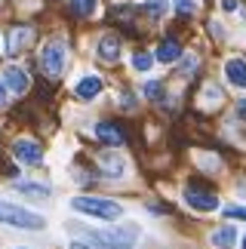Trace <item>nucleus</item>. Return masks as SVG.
<instances>
[{"instance_id": "obj_11", "label": "nucleus", "mask_w": 246, "mask_h": 249, "mask_svg": "<svg viewBox=\"0 0 246 249\" xmlns=\"http://www.w3.org/2000/svg\"><path fill=\"white\" fill-rule=\"evenodd\" d=\"M117 55H120V40H117L114 34L102 37V40H99V59H105V62H117Z\"/></svg>"}, {"instance_id": "obj_13", "label": "nucleus", "mask_w": 246, "mask_h": 249, "mask_svg": "<svg viewBox=\"0 0 246 249\" xmlns=\"http://www.w3.org/2000/svg\"><path fill=\"white\" fill-rule=\"evenodd\" d=\"M99 166H102V172H105V176H111V178H120L123 169H126L117 154H102V157H99Z\"/></svg>"}, {"instance_id": "obj_12", "label": "nucleus", "mask_w": 246, "mask_h": 249, "mask_svg": "<svg viewBox=\"0 0 246 249\" xmlns=\"http://www.w3.org/2000/svg\"><path fill=\"white\" fill-rule=\"evenodd\" d=\"M234 240H237V231H234L231 225H225V228H219V231H212V237H210V243H212L215 249H231Z\"/></svg>"}, {"instance_id": "obj_25", "label": "nucleus", "mask_w": 246, "mask_h": 249, "mask_svg": "<svg viewBox=\"0 0 246 249\" xmlns=\"http://www.w3.org/2000/svg\"><path fill=\"white\" fill-rule=\"evenodd\" d=\"M3 102H6V83L0 80V108H3Z\"/></svg>"}, {"instance_id": "obj_6", "label": "nucleus", "mask_w": 246, "mask_h": 249, "mask_svg": "<svg viewBox=\"0 0 246 249\" xmlns=\"http://www.w3.org/2000/svg\"><path fill=\"white\" fill-rule=\"evenodd\" d=\"M13 154H16L18 163L34 166V163H40V160H43V148L37 145V142H31V139H18L16 145H13Z\"/></svg>"}, {"instance_id": "obj_5", "label": "nucleus", "mask_w": 246, "mask_h": 249, "mask_svg": "<svg viewBox=\"0 0 246 249\" xmlns=\"http://www.w3.org/2000/svg\"><path fill=\"white\" fill-rule=\"evenodd\" d=\"M185 203L191 209H197V213H212V209H219V197L210 194V191H200V188H188Z\"/></svg>"}, {"instance_id": "obj_26", "label": "nucleus", "mask_w": 246, "mask_h": 249, "mask_svg": "<svg viewBox=\"0 0 246 249\" xmlns=\"http://www.w3.org/2000/svg\"><path fill=\"white\" fill-rule=\"evenodd\" d=\"M71 249H87V246H83V243H71Z\"/></svg>"}, {"instance_id": "obj_7", "label": "nucleus", "mask_w": 246, "mask_h": 249, "mask_svg": "<svg viewBox=\"0 0 246 249\" xmlns=\"http://www.w3.org/2000/svg\"><path fill=\"white\" fill-rule=\"evenodd\" d=\"M225 77H228L231 86L246 89V59H228L225 62Z\"/></svg>"}, {"instance_id": "obj_23", "label": "nucleus", "mask_w": 246, "mask_h": 249, "mask_svg": "<svg viewBox=\"0 0 246 249\" xmlns=\"http://www.w3.org/2000/svg\"><path fill=\"white\" fill-rule=\"evenodd\" d=\"M222 9H225V13H231V9H237V0H222Z\"/></svg>"}, {"instance_id": "obj_14", "label": "nucleus", "mask_w": 246, "mask_h": 249, "mask_svg": "<svg viewBox=\"0 0 246 249\" xmlns=\"http://www.w3.org/2000/svg\"><path fill=\"white\" fill-rule=\"evenodd\" d=\"M178 55H182V46H178L176 40H163V43L157 46V55H154V59L163 62V65H169V62H176Z\"/></svg>"}, {"instance_id": "obj_9", "label": "nucleus", "mask_w": 246, "mask_h": 249, "mask_svg": "<svg viewBox=\"0 0 246 249\" xmlns=\"http://www.w3.org/2000/svg\"><path fill=\"white\" fill-rule=\"evenodd\" d=\"M74 92H77V99H83V102H89V99H96V95L102 92V80L99 77H83V80H77V86H74Z\"/></svg>"}, {"instance_id": "obj_22", "label": "nucleus", "mask_w": 246, "mask_h": 249, "mask_svg": "<svg viewBox=\"0 0 246 249\" xmlns=\"http://www.w3.org/2000/svg\"><path fill=\"white\" fill-rule=\"evenodd\" d=\"M225 215L228 218H243L246 222V206H225Z\"/></svg>"}, {"instance_id": "obj_27", "label": "nucleus", "mask_w": 246, "mask_h": 249, "mask_svg": "<svg viewBox=\"0 0 246 249\" xmlns=\"http://www.w3.org/2000/svg\"><path fill=\"white\" fill-rule=\"evenodd\" d=\"M240 249H246V234H243V243H240Z\"/></svg>"}, {"instance_id": "obj_19", "label": "nucleus", "mask_w": 246, "mask_h": 249, "mask_svg": "<svg viewBox=\"0 0 246 249\" xmlns=\"http://www.w3.org/2000/svg\"><path fill=\"white\" fill-rule=\"evenodd\" d=\"M151 62H154L151 53H136V55H132V68H136V71H151Z\"/></svg>"}, {"instance_id": "obj_20", "label": "nucleus", "mask_w": 246, "mask_h": 249, "mask_svg": "<svg viewBox=\"0 0 246 249\" xmlns=\"http://www.w3.org/2000/svg\"><path fill=\"white\" fill-rule=\"evenodd\" d=\"M145 95L148 99H160V95H163V86H160L157 80H151V83H145Z\"/></svg>"}, {"instance_id": "obj_10", "label": "nucleus", "mask_w": 246, "mask_h": 249, "mask_svg": "<svg viewBox=\"0 0 246 249\" xmlns=\"http://www.w3.org/2000/svg\"><path fill=\"white\" fill-rule=\"evenodd\" d=\"M3 83H6L13 92H25L31 80H28V74H25L22 68H6V71H3Z\"/></svg>"}, {"instance_id": "obj_21", "label": "nucleus", "mask_w": 246, "mask_h": 249, "mask_svg": "<svg viewBox=\"0 0 246 249\" xmlns=\"http://www.w3.org/2000/svg\"><path fill=\"white\" fill-rule=\"evenodd\" d=\"M176 9H178L182 16H191L194 9H197V3H194V0H176Z\"/></svg>"}, {"instance_id": "obj_17", "label": "nucleus", "mask_w": 246, "mask_h": 249, "mask_svg": "<svg viewBox=\"0 0 246 249\" xmlns=\"http://www.w3.org/2000/svg\"><path fill=\"white\" fill-rule=\"evenodd\" d=\"M28 40H31V28H16V31H13V40H9V53H18Z\"/></svg>"}, {"instance_id": "obj_4", "label": "nucleus", "mask_w": 246, "mask_h": 249, "mask_svg": "<svg viewBox=\"0 0 246 249\" xmlns=\"http://www.w3.org/2000/svg\"><path fill=\"white\" fill-rule=\"evenodd\" d=\"M40 68H43L46 77H59L62 68H65V43L53 40V43L43 46V53H40Z\"/></svg>"}, {"instance_id": "obj_24", "label": "nucleus", "mask_w": 246, "mask_h": 249, "mask_svg": "<svg viewBox=\"0 0 246 249\" xmlns=\"http://www.w3.org/2000/svg\"><path fill=\"white\" fill-rule=\"evenodd\" d=\"M237 117H240V120H246V99H243V102H237Z\"/></svg>"}, {"instance_id": "obj_16", "label": "nucleus", "mask_w": 246, "mask_h": 249, "mask_svg": "<svg viewBox=\"0 0 246 249\" xmlns=\"http://www.w3.org/2000/svg\"><path fill=\"white\" fill-rule=\"evenodd\" d=\"M71 13L77 18H87L96 13V0H71Z\"/></svg>"}, {"instance_id": "obj_8", "label": "nucleus", "mask_w": 246, "mask_h": 249, "mask_svg": "<svg viewBox=\"0 0 246 249\" xmlns=\"http://www.w3.org/2000/svg\"><path fill=\"white\" fill-rule=\"evenodd\" d=\"M96 136H99V142H105V145H123V139H126L117 123H99Z\"/></svg>"}, {"instance_id": "obj_3", "label": "nucleus", "mask_w": 246, "mask_h": 249, "mask_svg": "<svg viewBox=\"0 0 246 249\" xmlns=\"http://www.w3.org/2000/svg\"><path fill=\"white\" fill-rule=\"evenodd\" d=\"M87 237L99 249H132L136 246V231H87Z\"/></svg>"}, {"instance_id": "obj_1", "label": "nucleus", "mask_w": 246, "mask_h": 249, "mask_svg": "<svg viewBox=\"0 0 246 249\" xmlns=\"http://www.w3.org/2000/svg\"><path fill=\"white\" fill-rule=\"evenodd\" d=\"M71 206L83 215H92V218H102V222H114V218L123 215V206L114 203V200H105V197H74Z\"/></svg>"}, {"instance_id": "obj_18", "label": "nucleus", "mask_w": 246, "mask_h": 249, "mask_svg": "<svg viewBox=\"0 0 246 249\" xmlns=\"http://www.w3.org/2000/svg\"><path fill=\"white\" fill-rule=\"evenodd\" d=\"M145 13L151 18H163L166 13V0H145Z\"/></svg>"}, {"instance_id": "obj_2", "label": "nucleus", "mask_w": 246, "mask_h": 249, "mask_svg": "<svg viewBox=\"0 0 246 249\" xmlns=\"http://www.w3.org/2000/svg\"><path fill=\"white\" fill-rule=\"evenodd\" d=\"M0 222L13 225V228H31V231H40V228L46 225V218L31 213V209H25V206H16V203L0 200Z\"/></svg>"}, {"instance_id": "obj_15", "label": "nucleus", "mask_w": 246, "mask_h": 249, "mask_svg": "<svg viewBox=\"0 0 246 249\" xmlns=\"http://www.w3.org/2000/svg\"><path fill=\"white\" fill-rule=\"evenodd\" d=\"M16 191L18 194H28V197H50V188L31 185V181H16Z\"/></svg>"}]
</instances>
